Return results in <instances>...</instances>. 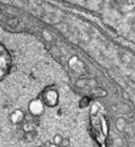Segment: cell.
<instances>
[{
    "label": "cell",
    "mask_w": 135,
    "mask_h": 147,
    "mask_svg": "<svg viewBox=\"0 0 135 147\" xmlns=\"http://www.w3.org/2000/svg\"><path fill=\"white\" fill-rule=\"evenodd\" d=\"M22 119H23V113L20 111H15L10 115V120H12L13 123H18V122L22 121Z\"/></svg>",
    "instance_id": "cell-1"
},
{
    "label": "cell",
    "mask_w": 135,
    "mask_h": 147,
    "mask_svg": "<svg viewBox=\"0 0 135 147\" xmlns=\"http://www.w3.org/2000/svg\"><path fill=\"white\" fill-rule=\"evenodd\" d=\"M52 95H55V92H47V93H44V95H43V101L44 102H47L49 105H52L54 104V100H55V97L52 96Z\"/></svg>",
    "instance_id": "cell-2"
},
{
    "label": "cell",
    "mask_w": 135,
    "mask_h": 147,
    "mask_svg": "<svg viewBox=\"0 0 135 147\" xmlns=\"http://www.w3.org/2000/svg\"><path fill=\"white\" fill-rule=\"evenodd\" d=\"M6 71H7V68H5V67H2V66H0V80L5 77V75H6Z\"/></svg>",
    "instance_id": "cell-3"
}]
</instances>
